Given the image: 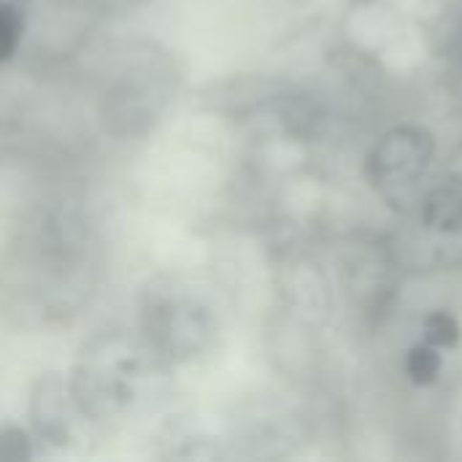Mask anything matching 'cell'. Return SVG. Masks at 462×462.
<instances>
[{"label": "cell", "instance_id": "6da1fadb", "mask_svg": "<svg viewBox=\"0 0 462 462\" xmlns=\"http://www.w3.org/2000/svg\"><path fill=\"white\" fill-rule=\"evenodd\" d=\"M168 374L138 330H103L84 341L65 379L87 430H108L138 417Z\"/></svg>", "mask_w": 462, "mask_h": 462}, {"label": "cell", "instance_id": "7a4b0ae2", "mask_svg": "<svg viewBox=\"0 0 462 462\" xmlns=\"http://www.w3.org/2000/svg\"><path fill=\"white\" fill-rule=\"evenodd\" d=\"M138 336L171 368L206 357L217 341V314L206 295L181 273H160L146 282L138 298Z\"/></svg>", "mask_w": 462, "mask_h": 462}, {"label": "cell", "instance_id": "3957f363", "mask_svg": "<svg viewBox=\"0 0 462 462\" xmlns=\"http://www.w3.org/2000/svg\"><path fill=\"white\" fill-rule=\"evenodd\" d=\"M103 73L100 116L119 138H141L152 133L179 89L173 57L154 46H133L122 51Z\"/></svg>", "mask_w": 462, "mask_h": 462}, {"label": "cell", "instance_id": "277c9868", "mask_svg": "<svg viewBox=\"0 0 462 462\" xmlns=\"http://www.w3.org/2000/svg\"><path fill=\"white\" fill-rule=\"evenodd\" d=\"M436 138L420 125H398L387 130L368 154V179L390 203H409L430 171Z\"/></svg>", "mask_w": 462, "mask_h": 462}, {"label": "cell", "instance_id": "5b68a950", "mask_svg": "<svg viewBox=\"0 0 462 462\" xmlns=\"http://www.w3.org/2000/svg\"><path fill=\"white\" fill-rule=\"evenodd\" d=\"M27 428L35 433L38 444L65 449L79 441L81 430H87L73 395L68 390V379L60 371L41 374L27 393Z\"/></svg>", "mask_w": 462, "mask_h": 462}, {"label": "cell", "instance_id": "8992f818", "mask_svg": "<svg viewBox=\"0 0 462 462\" xmlns=\"http://www.w3.org/2000/svg\"><path fill=\"white\" fill-rule=\"evenodd\" d=\"M422 225L439 236L462 233V176L439 181L422 198Z\"/></svg>", "mask_w": 462, "mask_h": 462}, {"label": "cell", "instance_id": "52a82bcc", "mask_svg": "<svg viewBox=\"0 0 462 462\" xmlns=\"http://www.w3.org/2000/svg\"><path fill=\"white\" fill-rule=\"evenodd\" d=\"M27 19L16 0H0V65H8L24 43Z\"/></svg>", "mask_w": 462, "mask_h": 462}, {"label": "cell", "instance_id": "ba28073f", "mask_svg": "<svg viewBox=\"0 0 462 462\" xmlns=\"http://www.w3.org/2000/svg\"><path fill=\"white\" fill-rule=\"evenodd\" d=\"M38 457V439L27 425H0V462H24Z\"/></svg>", "mask_w": 462, "mask_h": 462}, {"label": "cell", "instance_id": "9c48e42d", "mask_svg": "<svg viewBox=\"0 0 462 462\" xmlns=\"http://www.w3.org/2000/svg\"><path fill=\"white\" fill-rule=\"evenodd\" d=\"M444 360H441V349H436L433 344L422 341L414 344L406 355V374L417 387H428L441 376Z\"/></svg>", "mask_w": 462, "mask_h": 462}, {"label": "cell", "instance_id": "30bf717a", "mask_svg": "<svg viewBox=\"0 0 462 462\" xmlns=\"http://www.w3.org/2000/svg\"><path fill=\"white\" fill-rule=\"evenodd\" d=\"M422 338L436 349H455L460 344V322L449 311H433L422 322Z\"/></svg>", "mask_w": 462, "mask_h": 462}]
</instances>
